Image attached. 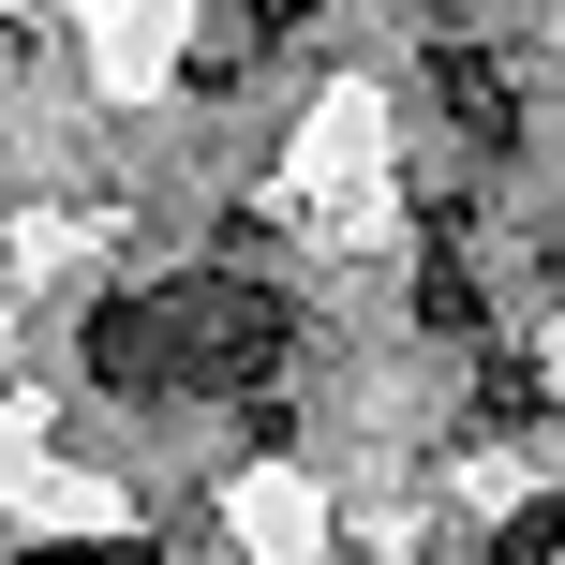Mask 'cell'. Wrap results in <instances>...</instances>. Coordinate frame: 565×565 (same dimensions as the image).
I'll return each mask as SVG.
<instances>
[{
  "label": "cell",
  "mask_w": 565,
  "mask_h": 565,
  "mask_svg": "<svg viewBox=\"0 0 565 565\" xmlns=\"http://www.w3.org/2000/svg\"><path fill=\"white\" fill-rule=\"evenodd\" d=\"M15 565H149V551H15Z\"/></svg>",
  "instance_id": "obj_4"
},
{
  "label": "cell",
  "mask_w": 565,
  "mask_h": 565,
  "mask_svg": "<svg viewBox=\"0 0 565 565\" xmlns=\"http://www.w3.org/2000/svg\"><path fill=\"white\" fill-rule=\"evenodd\" d=\"M431 119H447V135H477V149H507V135H521V89H507V60H477V45H431Z\"/></svg>",
  "instance_id": "obj_2"
},
{
  "label": "cell",
  "mask_w": 565,
  "mask_h": 565,
  "mask_svg": "<svg viewBox=\"0 0 565 565\" xmlns=\"http://www.w3.org/2000/svg\"><path fill=\"white\" fill-rule=\"evenodd\" d=\"M89 358H105L119 387H209V402H238V387L282 372V298H268V282H179V298L105 312Z\"/></svg>",
  "instance_id": "obj_1"
},
{
  "label": "cell",
  "mask_w": 565,
  "mask_h": 565,
  "mask_svg": "<svg viewBox=\"0 0 565 565\" xmlns=\"http://www.w3.org/2000/svg\"><path fill=\"white\" fill-rule=\"evenodd\" d=\"M507 565H565V507H521L507 521Z\"/></svg>",
  "instance_id": "obj_3"
}]
</instances>
